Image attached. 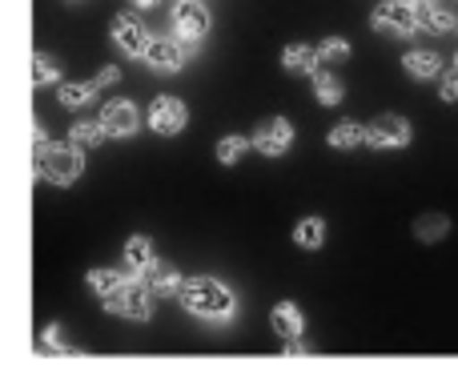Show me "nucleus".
Returning <instances> with one entry per match:
<instances>
[{
  "label": "nucleus",
  "instance_id": "obj_1",
  "mask_svg": "<svg viewBox=\"0 0 458 382\" xmlns=\"http://www.w3.org/2000/svg\"><path fill=\"white\" fill-rule=\"evenodd\" d=\"M177 298H182V306L193 314V318L214 322V327H225V322H233V314H237L233 290L217 278H185L182 290H177Z\"/></svg>",
  "mask_w": 458,
  "mask_h": 382
},
{
  "label": "nucleus",
  "instance_id": "obj_2",
  "mask_svg": "<svg viewBox=\"0 0 458 382\" xmlns=\"http://www.w3.org/2000/svg\"><path fill=\"white\" fill-rule=\"evenodd\" d=\"M32 166H37V177L48 185H72L85 169V149H77L72 141H37L32 149Z\"/></svg>",
  "mask_w": 458,
  "mask_h": 382
},
{
  "label": "nucleus",
  "instance_id": "obj_3",
  "mask_svg": "<svg viewBox=\"0 0 458 382\" xmlns=\"http://www.w3.org/2000/svg\"><path fill=\"white\" fill-rule=\"evenodd\" d=\"M101 306L117 318H129V322H149L153 318V290L145 286L141 278H121L109 294L101 298Z\"/></svg>",
  "mask_w": 458,
  "mask_h": 382
},
{
  "label": "nucleus",
  "instance_id": "obj_4",
  "mask_svg": "<svg viewBox=\"0 0 458 382\" xmlns=\"http://www.w3.org/2000/svg\"><path fill=\"white\" fill-rule=\"evenodd\" d=\"M209 24L214 21H209L206 0H177L174 4V37L182 40L190 53L209 37Z\"/></svg>",
  "mask_w": 458,
  "mask_h": 382
},
{
  "label": "nucleus",
  "instance_id": "obj_5",
  "mask_svg": "<svg viewBox=\"0 0 458 382\" xmlns=\"http://www.w3.org/2000/svg\"><path fill=\"white\" fill-rule=\"evenodd\" d=\"M145 121H149L153 133H161V137H177L185 125H190V109H185L182 97L161 93L157 101H149V113H145Z\"/></svg>",
  "mask_w": 458,
  "mask_h": 382
},
{
  "label": "nucleus",
  "instance_id": "obj_6",
  "mask_svg": "<svg viewBox=\"0 0 458 382\" xmlns=\"http://www.w3.org/2000/svg\"><path fill=\"white\" fill-rule=\"evenodd\" d=\"M370 29L386 32V37H414L419 32V21L411 13V0H386L370 13Z\"/></svg>",
  "mask_w": 458,
  "mask_h": 382
},
{
  "label": "nucleus",
  "instance_id": "obj_7",
  "mask_svg": "<svg viewBox=\"0 0 458 382\" xmlns=\"http://www.w3.org/2000/svg\"><path fill=\"white\" fill-rule=\"evenodd\" d=\"M109 37H113V45H117L125 56H133V61H141V56H145V48H149V40H153V32L145 29V24L137 21V16L117 13V16H113V24H109Z\"/></svg>",
  "mask_w": 458,
  "mask_h": 382
},
{
  "label": "nucleus",
  "instance_id": "obj_8",
  "mask_svg": "<svg viewBox=\"0 0 458 382\" xmlns=\"http://www.w3.org/2000/svg\"><path fill=\"white\" fill-rule=\"evenodd\" d=\"M403 145H411V121L398 113H386L366 125V149H403Z\"/></svg>",
  "mask_w": 458,
  "mask_h": 382
},
{
  "label": "nucleus",
  "instance_id": "obj_9",
  "mask_svg": "<svg viewBox=\"0 0 458 382\" xmlns=\"http://www.w3.org/2000/svg\"><path fill=\"white\" fill-rule=\"evenodd\" d=\"M101 125L109 137H117V141H125V137L137 133V125H141V113H137V105L129 101V97H113V101L101 105Z\"/></svg>",
  "mask_w": 458,
  "mask_h": 382
},
{
  "label": "nucleus",
  "instance_id": "obj_10",
  "mask_svg": "<svg viewBox=\"0 0 458 382\" xmlns=\"http://www.w3.org/2000/svg\"><path fill=\"white\" fill-rule=\"evenodd\" d=\"M250 145L261 153V157H282V153L293 145V125H290L285 117H269V121H261V125L253 129Z\"/></svg>",
  "mask_w": 458,
  "mask_h": 382
},
{
  "label": "nucleus",
  "instance_id": "obj_11",
  "mask_svg": "<svg viewBox=\"0 0 458 382\" xmlns=\"http://www.w3.org/2000/svg\"><path fill=\"white\" fill-rule=\"evenodd\" d=\"M185 56H193V53H190V48H185L177 37H153L141 61L149 64L153 72H182Z\"/></svg>",
  "mask_w": 458,
  "mask_h": 382
},
{
  "label": "nucleus",
  "instance_id": "obj_12",
  "mask_svg": "<svg viewBox=\"0 0 458 382\" xmlns=\"http://www.w3.org/2000/svg\"><path fill=\"white\" fill-rule=\"evenodd\" d=\"M411 13L419 21V29H430V32H454L458 29V16L451 13V4L443 0H411Z\"/></svg>",
  "mask_w": 458,
  "mask_h": 382
},
{
  "label": "nucleus",
  "instance_id": "obj_13",
  "mask_svg": "<svg viewBox=\"0 0 458 382\" xmlns=\"http://www.w3.org/2000/svg\"><path fill=\"white\" fill-rule=\"evenodd\" d=\"M97 97H101V85H97V81H61V85H56L61 109H85V105H93Z\"/></svg>",
  "mask_w": 458,
  "mask_h": 382
},
{
  "label": "nucleus",
  "instance_id": "obj_14",
  "mask_svg": "<svg viewBox=\"0 0 458 382\" xmlns=\"http://www.w3.org/2000/svg\"><path fill=\"white\" fill-rule=\"evenodd\" d=\"M403 69L411 72L414 81H438L443 77V56L430 53V48H411L403 56Z\"/></svg>",
  "mask_w": 458,
  "mask_h": 382
},
{
  "label": "nucleus",
  "instance_id": "obj_15",
  "mask_svg": "<svg viewBox=\"0 0 458 382\" xmlns=\"http://www.w3.org/2000/svg\"><path fill=\"white\" fill-rule=\"evenodd\" d=\"M141 282H145V286H149L157 298H169V294H177V290H182V282H185V278L174 270V266L153 262L149 270H145V278H141Z\"/></svg>",
  "mask_w": 458,
  "mask_h": 382
},
{
  "label": "nucleus",
  "instance_id": "obj_16",
  "mask_svg": "<svg viewBox=\"0 0 458 382\" xmlns=\"http://www.w3.org/2000/svg\"><path fill=\"white\" fill-rule=\"evenodd\" d=\"M269 322H274V330L290 343V338H301V330H306V318H301V310L293 302H277L274 314H269Z\"/></svg>",
  "mask_w": 458,
  "mask_h": 382
},
{
  "label": "nucleus",
  "instance_id": "obj_17",
  "mask_svg": "<svg viewBox=\"0 0 458 382\" xmlns=\"http://www.w3.org/2000/svg\"><path fill=\"white\" fill-rule=\"evenodd\" d=\"M153 262H157V258H153V242L149 238H133L125 246V274L129 278H145V270H149Z\"/></svg>",
  "mask_w": 458,
  "mask_h": 382
},
{
  "label": "nucleus",
  "instance_id": "obj_18",
  "mask_svg": "<svg viewBox=\"0 0 458 382\" xmlns=\"http://www.w3.org/2000/svg\"><path fill=\"white\" fill-rule=\"evenodd\" d=\"M282 69L314 77V72L322 69V61H318V48H310V45H290V48H282Z\"/></svg>",
  "mask_w": 458,
  "mask_h": 382
},
{
  "label": "nucleus",
  "instance_id": "obj_19",
  "mask_svg": "<svg viewBox=\"0 0 458 382\" xmlns=\"http://www.w3.org/2000/svg\"><path fill=\"white\" fill-rule=\"evenodd\" d=\"M69 141L77 145V149H97V145H101V141H109V133H105L101 117H97V121L81 117V121H72V129H69Z\"/></svg>",
  "mask_w": 458,
  "mask_h": 382
},
{
  "label": "nucleus",
  "instance_id": "obj_20",
  "mask_svg": "<svg viewBox=\"0 0 458 382\" xmlns=\"http://www.w3.org/2000/svg\"><path fill=\"white\" fill-rule=\"evenodd\" d=\"M326 141H330V149H354V145H366V125H358V121H338V125L326 133Z\"/></svg>",
  "mask_w": 458,
  "mask_h": 382
},
{
  "label": "nucleus",
  "instance_id": "obj_21",
  "mask_svg": "<svg viewBox=\"0 0 458 382\" xmlns=\"http://www.w3.org/2000/svg\"><path fill=\"white\" fill-rule=\"evenodd\" d=\"M314 97H318V105H342V97H346L342 81L334 77V72L326 69V64L314 72Z\"/></svg>",
  "mask_w": 458,
  "mask_h": 382
},
{
  "label": "nucleus",
  "instance_id": "obj_22",
  "mask_svg": "<svg viewBox=\"0 0 458 382\" xmlns=\"http://www.w3.org/2000/svg\"><path fill=\"white\" fill-rule=\"evenodd\" d=\"M32 85H37V89L61 85V64H56L45 48H37V53H32Z\"/></svg>",
  "mask_w": 458,
  "mask_h": 382
},
{
  "label": "nucleus",
  "instance_id": "obj_23",
  "mask_svg": "<svg viewBox=\"0 0 458 382\" xmlns=\"http://www.w3.org/2000/svg\"><path fill=\"white\" fill-rule=\"evenodd\" d=\"M293 242H298L301 250H318L326 242V222L322 217H301V222L293 225Z\"/></svg>",
  "mask_w": 458,
  "mask_h": 382
},
{
  "label": "nucleus",
  "instance_id": "obj_24",
  "mask_svg": "<svg viewBox=\"0 0 458 382\" xmlns=\"http://www.w3.org/2000/svg\"><path fill=\"white\" fill-rule=\"evenodd\" d=\"M245 149H253L250 145V137H242V133H229V137H222V141H217V161H222V166H237V161H242V153Z\"/></svg>",
  "mask_w": 458,
  "mask_h": 382
},
{
  "label": "nucleus",
  "instance_id": "obj_25",
  "mask_svg": "<svg viewBox=\"0 0 458 382\" xmlns=\"http://www.w3.org/2000/svg\"><path fill=\"white\" fill-rule=\"evenodd\" d=\"M446 230H451V217H443V214H427L414 222L419 242H438V238H446Z\"/></svg>",
  "mask_w": 458,
  "mask_h": 382
},
{
  "label": "nucleus",
  "instance_id": "obj_26",
  "mask_svg": "<svg viewBox=\"0 0 458 382\" xmlns=\"http://www.w3.org/2000/svg\"><path fill=\"white\" fill-rule=\"evenodd\" d=\"M318 61H322V64H342V61H350V40H346V37H326L322 45H318Z\"/></svg>",
  "mask_w": 458,
  "mask_h": 382
},
{
  "label": "nucleus",
  "instance_id": "obj_27",
  "mask_svg": "<svg viewBox=\"0 0 458 382\" xmlns=\"http://www.w3.org/2000/svg\"><path fill=\"white\" fill-rule=\"evenodd\" d=\"M121 278H125V274H121V270H93V274H89V278H85V286L93 290L97 298H105L113 286H117Z\"/></svg>",
  "mask_w": 458,
  "mask_h": 382
},
{
  "label": "nucleus",
  "instance_id": "obj_28",
  "mask_svg": "<svg viewBox=\"0 0 458 382\" xmlns=\"http://www.w3.org/2000/svg\"><path fill=\"white\" fill-rule=\"evenodd\" d=\"M438 97H443V101H458V69L438 77Z\"/></svg>",
  "mask_w": 458,
  "mask_h": 382
},
{
  "label": "nucleus",
  "instance_id": "obj_29",
  "mask_svg": "<svg viewBox=\"0 0 458 382\" xmlns=\"http://www.w3.org/2000/svg\"><path fill=\"white\" fill-rule=\"evenodd\" d=\"M45 351H64V354H69V351H72V346H69V343H64V338H61V335H56V330H48V335H45Z\"/></svg>",
  "mask_w": 458,
  "mask_h": 382
},
{
  "label": "nucleus",
  "instance_id": "obj_30",
  "mask_svg": "<svg viewBox=\"0 0 458 382\" xmlns=\"http://www.w3.org/2000/svg\"><path fill=\"white\" fill-rule=\"evenodd\" d=\"M121 77V69H113V64H105V69H101V77H97V85H113V81H117Z\"/></svg>",
  "mask_w": 458,
  "mask_h": 382
},
{
  "label": "nucleus",
  "instance_id": "obj_31",
  "mask_svg": "<svg viewBox=\"0 0 458 382\" xmlns=\"http://www.w3.org/2000/svg\"><path fill=\"white\" fill-rule=\"evenodd\" d=\"M125 4H133V8H141V13H149V8H157L161 0H125Z\"/></svg>",
  "mask_w": 458,
  "mask_h": 382
},
{
  "label": "nucleus",
  "instance_id": "obj_32",
  "mask_svg": "<svg viewBox=\"0 0 458 382\" xmlns=\"http://www.w3.org/2000/svg\"><path fill=\"white\" fill-rule=\"evenodd\" d=\"M454 69H458V53H454Z\"/></svg>",
  "mask_w": 458,
  "mask_h": 382
}]
</instances>
